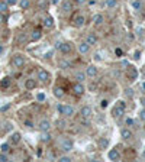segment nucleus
Here are the masks:
<instances>
[{"instance_id":"obj_18","label":"nucleus","mask_w":145,"mask_h":162,"mask_svg":"<svg viewBox=\"0 0 145 162\" xmlns=\"http://www.w3.org/2000/svg\"><path fill=\"white\" fill-rule=\"evenodd\" d=\"M65 96V90L63 88V87H54V97H57V98H63Z\"/></svg>"},{"instance_id":"obj_26","label":"nucleus","mask_w":145,"mask_h":162,"mask_svg":"<svg viewBox=\"0 0 145 162\" xmlns=\"http://www.w3.org/2000/svg\"><path fill=\"white\" fill-rule=\"evenodd\" d=\"M10 84H12V80L9 77H6V78H3L2 81H0V87H2V88H9Z\"/></svg>"},{"instance_id":"obj_6","label":"nucleus","mask_w":145,"mask_h":162,"mask_svg":"<svg viewBox=\"0 0 145 162\" xmlns=\"http://www.w3.org/2000/svg\"><path fill=\"white\" fill-rule=\"evenodd\" d=\"M42 25H44V28H47V29H52V28L55 26V21H54L52 16H45V18L42 19Z\"/></svg>"},{"instance_id":"obj_13","label":"nucleus","mask_w":145,"mask_h":162,"mask_svg":"<svg viewBox=\"0 0 145 162\" xmlns=\"http://www.w3.org/2000/svg\"><path fill=\"white\" fill-rule=\"evenodd\" d=\"M61 114H64V116H67V117H73V116H74V107H73V106H68V104L63 106Z\"/></svg>"},{"instance_id":"obj_2","label":"nucleus","mask_w":145,"mask_h":162,"mask_svg":"<svg viewBox=\"0 0 145 162\" xmlns=\"http://www.w3.org/2000/svg\"><path fill=\"white\" fill-rule=\"evenodd\" d=\"M138 75H139V72H138V70L135 67H132V65H128L126 67V78L129 81H135L138 78Z\"/></svg>"},{"instance_id":"obj_43","label":"nucleus","mask_w":145,"mask_h":162,"mask_svg":"<svg viewBox=\"0 0 145 162\" xmlns=\"http://www.w3.org/2000/svg\"><path fill=\"white\" fill-rule=\"evenodd\" d=\"M109 106V101L107 100H102V109H106Z\"/></svg>"},{"instance_id":"obj_14","label":"nucleus","mask_w":145,"mask_h":162,"mask_svg":"<svg viewBox=\"0 0 145 162\" xmlns=\"http://www.w3.org/2000/svg\"><path fill=\"white\" fill-rule=\"evenodd\" d=\"M123 113H125V109H122V107H119L118 104L112 109V116L115 117V119H119V117H122L123 116Z\"/></svg>"},{"instance_id":"obj_16","label":"nucleus","mask_w":145,"mask_h":162,"mask_svg":"<svg viewBox=\"0 0 145 162\" xmlns=\"http://www.w3.org/2000/svg\"><path fill=\"white\" fill-rule=\"evenodd\" d=\"M107 158H109L110 161H119V159H120V153H119L118 149H110V150L107 152Z\"/></svg>"},{"instance_id":"obj_20","label":"nucleus","mask_w":145,"mask_h":162,"mask_svg":"<svg viewBox=\"0 0 145 162\" xmlns=\"http://www.w3.org/2000/svg\"><path fill=\"white\" fill-rule=\"evenodd\" d=\"M120 136L125 139V140H129V139H132V132L129 130V129H126V127H123L122 130H120Z\"/></svg>"},{"instance_id":"obj_35","label":"nucleus","mask_w":145,"mask_h":162,"mask_svg":"<svg viewBox=\"0 0 145 162\" xmlns=\"http://www.w3.org/2000/svg\"><path fill=\"white\" fill-rule=\"evenodd\" d=\"M6 22H8V18L5 16V13L0 12V25H3V23H6Z\"/></svg>"},{"instance_id":"obj_42","label":"nucleus","mask_w":145,"mask_h":162,"mask_svg":"<svg viewBox=\"0 0 145 162\" xmlns=\"http://www.w3.org/2000/svg\"><path fill=\"white\" fill-rule=\"evenodd\" d=\"M25 126H26V127H34L32 120H25Z\"/></svg>"},{"instance_id":"obj_29","label":"nucleus","mask_w":145,"mask_h":162,"mask_svg":"<svg viewBox=\"0 0 145 162\" xmlns=\"http://www.w3.org/2000/svg\"><path fill=\"white\" fill-rule=\"evenodd\" d=\"M48 6H49V0H38V8L47 9Z\"/></svg>"},{"instance_id":"obj_25","label":"nucleus","mask_w":145,"mask_h":162,"mask_svg":"<svg viewBox=\"0 0 145 162\" xmlns=\"http://www.w3.org/2000/svg\"><path fill=\"white\" fill-rule=\"evenodd\" d=\"M103 21H104V19H103V15H96V16L93 18V25H94V26H100V25L103 23Z\"/></svg>"},{"instance_id":"obj_45","label":"nucleus","mask_w":145,"mask_h":162,"mask_svg":"<svg viewBox=\"0 0 145 162\" xmlns=\"http://www.w3.org/2000/svg\"><path fill=\"white\" fill-rule=\"evenodd\" d=\"M74 2H76L77 5H84V3L87 2V0H74Z\"/></svg>"},{"instance_id":"obj_49","label":"nucleus","mask_w":145,"mask_h":162,"mask_svg":"<svg viewBox=\"0 0 145 162\" xmlns=\"http://www.w3.org/2000/svg\"><path fill=\"white\" fill-rule=\"evenodd\" d=\"M3 52H5V46H3V45H0V55H2Z\"/></svg>"},{"instance_id":"obj_15","label":"nucleus","mask_w":145,"mask_h":162,"mask_svg":"<svg viewBox=\"0 0 145 162\" xmlns=\"http://www.w3.org/2000/svg\"><path fill=\"white\" fill-rule=\"evenodd\" d=\"M61 9H63V12H71L73 9H74V3L71 2V0H64L63 2V5H61Z\"/></svg>"},{"instance_id":"obj_5","label":"nucleus","mask_w":145,"mask_h":162,"mask_svg":"<svg viewBox=\"0 0 145 162\" xmlns=\"http://www.w3.org/2000/svg\"><path fill=\"white\" fill-rule=\"evenodd\" d=\"M84 85H83V83H76L74 85H73V93H74V96H77V97H80V96H83L84 94Z\"/></svg>"},{"instance_id":"obj_19","label":"nucleus","mask_w":145,"mask_h":162,"mask_svg":"<svg viewBox=\"0 0 145 162\" xmlns=\"http://www.w3.org/2000/svg\"><path fill=\"white\" fill-rule=\"evenodd\" d=\"M89 51H90V45H89L87 42L78 44V52H80V54H89Z\"/></svg>"},{"instance_id":"obj_47","label":"nucleus","mask_w":145,"mask_h":162,"mask_svg":"<svg viewBox=\"0 0 145 162\" xmlns=\"http://www.w3.org/2000/svg\"><path fill=\"white\" fill-rule=\"evenodd\" d=\"M139 55H141V52H139V51H136V52L133 54V58H135V59H139Z\"/></svg>"},{"instance_id":"obj_12","label":"nucleus","mask_w":145,"mask_h":162,"mask_svg":"<svg viewBox=\"0 0 145 162\" xmlns=\"http://www.w3.org/2000/svg\"><path fill=\"white\" fill-rule=\"evenodd\" d=\"M97 72H99V70H97V67H96V65H89V67L86 68V75H87V77H90V78L96 77V75H97Z\"/></svg>"},{"instance_id":"obj_51","label":"nucleus","mask_w":145,"mask_h":162,"mask_svg":"<svg viewBox=\"0 0 145 162\" xmlns=\"http://www.w3.org/2000/svg\"><path fill=\"white\" fill-rule=\"evenodd\" d=\"M60 2V0H49V3H52V5H57Z\"/></svg>"},{"instance_id":"obj_33","label":"nucleus","mask_w":145,"mask_h":162,"mask_svg":"<svg viewBox=\"0 0 145 162\" xmlns=\"http://www.w3.org/2000/svg\"><path fill=\"white\" fill-rule=\"evenodd\" d=\"M60 67H61L63 70H67V68L71 67V64H70L68 61H64V59H63V61H60Z\"/></svg>"},{"instance_id":"obj_44","label":"nucleus","mask_w":145,"mask_h":162,"mask_svg":"<svg viewBox=\"0 0 145 162\" xmlns=\"http://www.w3.org/2000/svg\"><path fill=\"white\" fill-rule=\"evenodd\" d=\"M133 124V120L132 119H126V126H132Z\"/></svg>"},{"instance_id":"obj_11","label":"nucleus","mask_w":145,"mask_h":162,"mask_svg":"<svg viewBox=\"0 0 145 162\" xmlns=\"http://www.w3.org/2000/svg\"><path fill=\"white\" fill-rule=\"evenodd\" d=\"M51 127H52V126H51V122H49V120L44 119V120L39 122V130H41V132H49Z\"/></svg>"},{"instance_id":"obj_37","label":"nucleus","mask_w":145,"mask_h":162,"mask_svg":"<svg viewBox=\"0 0 145 162\" xmlns=\"http://www.w3.org/2000/svg\"><path fill=\"white\" fill-rule=\"evenodd\" d=\"M58 161H60V162H71L73 159H71L70 156H61V158H60Z\"/></svg>"},{"instance_id":"obj_24","label":"nucleus","mask_w":145,"mask_h":162,"mask_svg":"<svg viewBox=\"0 0 145 162\" xmlns=\"http://www.w3.org/2000/svg\"><path fill=\"white\" fill-rule=\"evenodd\" d=\"M99 146H100V149H107L109 148V139L107 137H100L99 139Z\"/></svg>"},{"instance_id":"obj_23","label":"nucleus","mask_w":145,"mask_h":162,"mask_svg":"<svg viewBox=\"0 0 145 162\" xmlns=\"http://www.w3.org/2000/svg\"><path fill=\"white\" fill-rule=\"evenodd\" d=\"M131 6H132V9H133V10L139 12V10L142 9V2H141V0H132Z\"/></svg>"},{"instance_id":"obj_54","label":"nucleus","mask_w":145,"mask_h":162,"mask_svg":"<svg viewBox=\"0 0 145 162\" xmlns=\"http://www.w3.org/2000/svg\"><path fill=\"white\" fill-rule=\"evenodd\" d=\"M144 74H145V70H144Z\"/></svg>"},{"instance_id":"obj_9","label":"nucleus","mask_w":145,"mask_h":162,"mask_svg":"<svg viewBox=\"0 0 145 162\" xmlns=\"http://www.w3.org/2000/svg\"><path fill=\"white\" fill-rule=\"evenodd\" d=\"M80 114H81V117H83V119H90V117H91V114H93V110H91V107H90V106H84V107H81Z\"/></svg>"},{"instance_id":"obj_1","label":"nucleus","mask_w":145,"mask_h":162,"mask_svg":"<svg viewBox=\"0 0 145 162\" xmlns=\"http://www.w3.org/2000/svg\"><path fill=\"white\" fill-rule=\"evenodd\" d=\"M57 49L63 55H68V54L73 52V45L70 42H57Z\"/></svg>"},{"instance_id":"obj_31","label":"nucleus","mask_w":145,"mask_h":162,"mask_svg":"<svg viewBox=\"0 0 145 162\" xmlns=\"http://www.w3.org/2000/svg\"><path fill=\"white\" fill-rule=\"evenodd\" d=\"M41 140H42L44 143H48V142L51 140V135H49L48 132H44V135L41 136Z\"/></svg>"},{"instance_id":"obj_53","label":"nucleus","mask_w":145,"mask_h":162,"mask_svg":"<svg viewBox=\"0 0 145 162\" xmlns=\"http://www.w3.org/2000/svg\"><path fill=\"white\" fill-rule=\"evenodd\" d=\"M142 90H144V91H145V81H144V83H142Z\"/></svg>"},{"instance_id":"obj_32","label":"nucleus","mask_w":145,"mask_h":162,"mask_svg":"<svg viewBox=\"0 0 145 162\" xmlns=\"http://www.w3.org/2000/svg\"><path fill=\"white\" fill-rule=\"evenodd\" d=\"M8 10H9V5H8L6 2H0V12L5 13V12H8Z\"/></svg>"},{"instance_id":"obj_7","label":"nucleus","mask_w":145,"mask_h":162,"mask_svg":"<svg viewBox=\"0 0 145 162\" xmlns=\"http://www.w3.org/2000/svg\"><path fill=\"white\" fill-rule=\"evenodd\" d=\"M73 148H74V142H73L71 139H64V140H63L61 149H63L64 152H70V150H73Z\"/></svg>"},{"instance_id":"obj_4","label":"nucleus","mask_w":145,"mask_h":162,"mask_svg":"<svg viewBox=\"0 0 145 162\" xmlns=\"http://www.w3.org/2000/svg\"><path fill=\"white\" fill-rule=\"evenodd\" d=\"M36 75H38V80H39V81H42V83H48V81H49V78H51L49 72H48L47 70H44V68L38 70Z\"/></svg>"},{"instance_id":"obj_27","label":"nucleus","mask_w":145,"mask_h":162,"mask_svg":"<svg viewBox=\"0 0 145 162\" xmlns=\"http://www.w3.org/2000/svg\"><path fill=\"white\" fill-rule=\"evenodd\" d=\"M29 6H31V0H19V8L22 10L29 9Z\"/></svg>"},{"instance_id":"obj_48","label":"nucleus","mask_w":145,"mask_h":162,"mask_svg":"<svg viewBox=\"0 0 145 162\" xmlns=\"http://www.w3.org/2000/svg\"><path fill=\"white\" fill-rule=\"evenodd\" d=\"M9 107H10V104H6L5 107H2V109H0V110H2V111H6V110H8Z\"/></svg>"},{"instance_id":"obj_8","label":"nucleus","mask_w":145,"mask_h":162,"mask_svg":"<svg viewBox=\"0 0 145 162\" xmlns=\"http://www.w3.org/2000/svg\"><path fill=\"white\" fill-rule=\"evenodd\" d=\"M73 25H74L76 28H81V26H84V25H86V18H84L83 15L76 16V18L73 19Z\"/></svg>"},{"instance_id":"obj_50","label":"nucleus","mask_w":145,"mask_h":162,"mask_svg":"<svg viewBox=\"0 0 145 162\" xmlns=\"http://www.w3.org/2000/svg\"><path fill=\"white\" fill-rule=\"evenodd\" d=\"M18 41H19V42H23V41H25V35H21V38H19Z\"/></svg>"},{"instance_id":"obj_30","label":"nucleus","mask_w":145,"mask_h":162,"mask_svg":"<svg viewBox=\"0 0 145 162\" xmlns=\"http://www.w3.org/2000/svg\"><path fill=\"white\" fill-rule=\"evenodd\" d=\"M106 6L110 9H115L118 6V0H106Z\"/></svg>"},{"instance_id":"obj_10","label":"nucleus","mask_w":145,"mask_h":162,"mask_svg":"<svg viewBox=\"0 0 145 162\" xmlns=\"http://www.w3.org/2000/svg\"><path fill=\"white\" fill-rule=\"evenodd\" d=\"M41 38H42V31H41V29H34V31L31 32L29 41H31V42H36V41H39Z\"/></svg>"},{"instance_id":"obj_34","label":"nucleus","mask_w":145,"mask_h":162,"mask_svg":"<svg viewBox=\"0 0 145 162\" xmlns=\"http://www.w3.org/2000/svg\"><path fill=\"white\" fill-rule=\"evenodd\" d=\"M45 98H47V96H45V93H38V94H36V100H38L39 103H42V101H45Z\"/></svg>"},{"instance_id":"obj_21","label":"nucleus","mask_w":145,"mask_h":162,"mask_svg":"<svg viewBox=\"0 0 145 162\" xmlns=\"http://www.w3.org/2000/svg\"><path fill=\"white\" fill-rule=\"evenodd\" d=\"M86 42L91 46V45H96L97 44V36L94 35V33H89L87 35V38H86Z\"/></svg>"},{"instance_id":"obj_41","label":"nucleus","mask_w":145,"mask_h":162,"mask_svg":"<svg viewBox=\"0 0 145 162\" xmlns=\"http://www.w3.org/2000/svg\"><path fill=\"white\" fill-rule=\"evenodd\" d=\"M6 3H8L9 6H15V5L18 3V0H6Z\"/></svg>"},{"instance_id":"obj_46","label":"nucleus","mask_w":145,"mask_h":162,"mask_svg":"<svg viewBox=\"0 0 145 162\" xmlns=\"http://www.w3.org/2000/svg\"><path fill=\"white\" fill-rule=\"evenodd\" d=\"M115 54H116L118 57H120V55H122V49H120V48H118V49L115 51Z\"/></svg>"},{"instance_id":"obj_28","label":"nucleus","mask_w":145,"mask_h":162,"mask_svg":"<svg viewBox=\"0 0 145 162\" xmlns=\"http://www.w3.org/2000/svg\"><path fill=\"white\" fill-rule=\"evenodd\" d=\"M86 72H81V71H78V72H76V80L78 81V83H83V81H86Z\"/></svg>"},{"instance_id":"obj_22","label":"nucleus","mask_w":145,"mask_h":162,"mask_svg":"<svg viewBox=\"0 0 145 162\" xmlns=\"http://www.w3.org/2000/svg\"><path fill=\"white\" fill-rule=\"evenodd\" d=\"M21 139H22L21 133H19V132H15V133L10 136V143H13V145H18V143L21 142Z\"/></svg>"},{"instance_id":"obj_36","label":"nucleus","mask_w":145,"mask_h":162,"mask_svg":"<svg viewBox=\"0 0 145 162\" xmlns=\"http://www.w3.org/2000/svg\"><path fill=\"white\" fill-rule=\"evenodd\" d=\"M0 149H2V152H5V153H6V152H9L10 146H9L8 143H3V145H2V148H0Z\"/></svg>"},{"instance_id":"obj_40","label":"nucleus","mask_w":145,"mask_h":162,"mask_svg":"<svg viewBox=\"0 0 145 162\" xmlns=\"http://www.w3.org/2000/svg\"><path fill=\"white\" fill-rule=\"evenodd\" d=\"M139 119H141L142 122H145V109L141 110V113H139Z\"/></svg>"},{"instance_id":"obj_3","label":"nucleus","mask_w":145,"mask_h":162,"mask_svg":"<svg viewBox=\"0 0 145 162\" xmlns=\"http://www.w3.org/2000/svg\"><path fill=\"white\" fill-rule=\"evenodd\" d=\"M12 65H13L15 68H22V67H25V58H23V55H21V54L13 55V58H12Z\"/></svg>"},{"instance_id":"obj_17","label":"nucleus","mask_w":145,"mask_h":162,"mask_svg":"<svg viewBox=\"0 0 145 162\" xmlns=\"http://www.w3.org/2000/svg\"><path fill=\"white\" fill-rule=\"evenodd\" d=\"M25 88L26 90H34V88H36V80H34V78H28L26 81H25Z\"/></svg>"},{"instance_id":"obj_52","label":"nucleus","mask_w":145,"mask_h":162,"mask_svg":"<svg viewBox=\"0 0 145 162\" xmlns=\"http://www.w3.org/2000/svg\"><path fill=\"white\" fill-rule=\"evenodd\" d=\"M100 59H102V57L99 54H96V61H100Z\"/></svg>"},{"instance_id":"obj_38","label":"nucleus","mask_w":145,"mask_h":162,"mask_svg":"<svg viewBox=\"0 0 145 162\" xmlns=\"http://www.w3.org/2000/svg\"><path fill=\"white\" fill-rule=\"evenodd\" d=\"M6 161H8V155L5 152H2L0 153V162H6Z\"/></svg>"},{"instance_id":"obj_39","label":"nucleus","mask_w":145,"mask_h":162,"mask_svg":"<svg viewBox=\"0 0 145 162\" xmlns=\"http://www.w3.org/2000/svg\"><path fill=\"white\" fill-rule=\"evenodd\" d=\"M118 106L126 110V103H125V100H119V101H118Z\"/></svg>"}]
</instances>
